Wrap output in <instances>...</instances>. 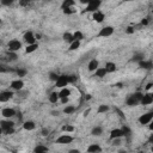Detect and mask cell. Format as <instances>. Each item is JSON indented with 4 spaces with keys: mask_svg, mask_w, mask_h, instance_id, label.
<instances>
[{
    "mask_svg": "<svg viewBox=\"0 0 153 153\" xmlns=\"http://www.w3.org/2000/svg\"><path fill=\"white\" fill-rule=\"evenodd\" d=\"M0 127H1L3 129V133L10 135V134H13V132H15V122L12 121H10L8 120H4L0 122Z\"/></svg>",
    "mask_w": 153,
    "mask_h": 153,
    "instance_id": "6da1fadb",
    "label": "cell"
},
{
    "mask_svg": "<svg viewBox=\"0 0 153 153\" xmlns=\"http://www.w3.org/2000/svg\"><path fill=\"white\" fill-rule=\"evenodd\" d=\"M142 95H144V93H141V92H135L133 95H129L127 97V99H126L127 105H129V107H135V105H138L140 103L141 98H142Z\"/></svg>",
    "mask_w": 153,
    "mask_h": 153,
    "instance_id": "7a4b0ae2",
    "label": "cell"
},
{
    "mask_svg": "<svg viewBox=\"0 0 153 153\" xmlns=\"http://www.w3.org/2000/svg\"><path fill=\"white\" fill-rule=\"evenodd\" d=\"M100 5H102V0H90L86 4L85 12H95L100 7Z\"/></svg>",
    "mask_w": 153,
    "mask_h": 153,
    "instance_id": "3957f363",
    "label": "cell"
},
{
    "mask_svg": "<svg viewBox=\"0 0 153 153\" xmlns=\"http://www.w3.org/2000/svg\"><path fill=\"white\" fill-rule=\"evenodd\" d=\"M7 47H8L10 52H18V50L22 48V43H20L18 39H11L7 43Z\"/></svg>",
    "mask_w": 153,
    "mask_h": 153,
    "instance_id": "277c9868",
    "label": "cell"
},
{
    "mask_svg": "<svg viewBox=\"0 0 153 153\" xmlns=\"http://www.w3.org/2000/svg\"><path fill=\"white\" fill-rule=\"evenodd\" d=\"M113 34H114V28L108 25V26H104V28L100 29V31L98 33V36L99 37H109Z\"/></svg>",
    "mask_w": 153,
    "mask_h": 153,
    "instance_id": "5b68a950",
    "label": "cell"
},
{
    "mask_svg": "<svg viewBox=\"0 0 153 153\" xmlns=\"http://www.w3.org/2000/svg\"><path fill=\"white\" fill-rule=\"evenodd\" d=\"M152 118H153V113H152V111H150V113H146L144 115H141L139 117V122H140V125H144L145 126V125L151 123Z\"/></svg>",
    "mask_w": 153,
    "mask_h": 153,
    "instance_id": "8992f818",
    "label": "cell"
},
{
    "mask_svg": "<svg viewBox=\"0 0 153 153\" xmlns=\"http://www.w3.org/2000/svg\"><path fill=\"white\" fill-rule=\"evenodd\" d=\"M69 84V80H68V75H59L57 80L55 81V85L57 87H66Z\"/></svg>",
    "mask_w": 153,
    "mask_h": 153,
    "instance_id": "52a82bcc",
    "label": "cell"
},
{
    "mask_svg": "<svg viewBox=\"0 0 153 153\" xmlns=\"http://www.w3.org/2000/svg\"><path fill=\"white\" fill-rule=\"evenodd\" d=\"M125 136V132L122 128H116V129H113L110 133V140H114V139H121Z\"/></svg>",
    "mask_w": 153,
    "mask_h": 153,
    "instance_id": "ba28073f",
    "label": "cell"
},
{
    "mask_svg": "<svg viewBox=\"0 0 153 153\" xmlns=\"http://www.w3.org/2000/svg\"><path fill=\"white\" fill-rule=\"evenodd\" d=\"M24 41L28 43V44H33V43H36V36L33 31H26L23 36Z\"/></svg>",
    "mask_w": 153,
    "mask_h": 153,
    "instance_id": "9c48e42d",
    "label": "cell"
},
{
    "mask_svg": "<svg viewBox=\"0 0 153 153\" xmlns=\"http://www.w3.org/2000/svg\"><path fill=\"white\" fill-rule=\"evenodd\" d=\"M72 141H73V138L71 136V135H68V134H64V135H61V136H59V138L56 139V142H57V144H62V145H65V144H71Z\"/></svg>",
    "mask_w": 153,
    "mask_h": 153,
    "instance_id": "30bf717a",
    "label": "cell"
},
{
    "mask_svg": "<svg viewBox=\"0 0 153 153\" xmlns=\"http://www.w3.org/2000/svg\"><path fill=\"white\" fill-rule=\"evenodd\" d=\"M11 89L12 90H16V91H20V90H23V87H24V81L23 80H19V79H17V80H12L11 81Z\"/></svg>",
    "mask_w": 153,
    "mask_h": 153,
    "instance_id": "8fae6325",
    "label": "cell"
},
{
    "mask_svg": "<svg viewBox=\"0 0 153 153\" xmlns=\"http://www.w3.org/2000/svg\"><path fill=\"white\" fill-rule=\"evenodd\" d=\"M12 97H13V92H11V91H3V92H0V103H5Z\"/></svg>",
    "mask_w": 153,
    "mask_h": 153,
    "instance_id": "7c38bea8",
    "label": "cell"
},
{
    "mask_svg": "<svg viewBox=\"0 0 153 153\" xmlns=\"http://www.w3.org/2000/svg\"><path fill=\"white\" fill-rule=\"evenodd\" d=\"M140 103L142 105H150L153 103V95L152 93H146V95H142V98L140 100Z\"/></svg>",
    "mask_w": 153,
    "mask_h": 153,
    "instance_id": "4fadbf2b",
    "label": "cell"
},
{
    "mask_svg": "<svg viewBox=\"0 0 153 153\" xmlns=\"http://www.w3.org/2000/svg\"><path fill=\"white\" fill-rule=\"evenodd\" d=\"M1 115L5 117V118H11L16 115V110L12 109V108H4L1 110Z\"/></svg>",
    "mask_w": 153,
    "mask_h": 153,
    "instance_id": "5bb4252c",
    "label": "cell"
},
{
    "mask_svg": "<svg viewBox=\"0 0 153 153\" xmlns=\"http://www.w3.org/2000/svg\"><path fill=\"white\" fill-rule=\"evenodd\" d=\"M92 19L95 20V22H97V23H102L105 19V15L102 11H98V10H97V11H95L93 15H92Z\"/></svg>",
    "mask_w": 153,
    "mask_h": 153,
    "instance_id": "9a60e30c",
    "label": "cell"
},
{
    "mask_svg": "<svg viewBox=\"0 0 153 153\" xmlns=\"http://www.w3.org/2000/svg\"><path fill=\"white\" fill-rule=\"evenodd\" d=\"M98 60H96V59H92L89 62V65H87V68H89V71L90 72H95V71L98 68Z\"/></svg>",
    "mask_w": 153,
    "mask_h": 153,
    "instance_id": "2e32d148",
    "label": "cell"
},
{
    "mask_svg": "<svg viewBox=\"0 0 153 153\" xmlns=\"http://www.w3.org/2000/svg\"><path fill=\"white\" fill-rule=\"evenodd\" d=\"M139 66L141 68H144V69H151L153 67L152 66V61H146L145 59L141 60V61H139Z\"/></svg>",
    "mask_w": 153,
    "mask_h": 153,
    "instance_id": "e0dca14e",
    "label": "cell"
},
{
    "mask_svg": "<svg viewBox=\"0 0 153 153\" xmlns=\"http://www.w3.org/2000/svg\"><path fill=\"white\" fill-rule=\"evenodd\" d=\"M23 128L25 130H34L36 128V125H35L34 121H25L23 123Z\"/></svg>",
    "mask_w": 153,
    "mask_h": 153,
    "instance_id": "ac0fdd59",
    "label": "cell"
},
{
    "mask_svg": "<svg viewBox=\"0 0 153 153\" xmlns=\"http://www.w3.org/2000/svg\"><path fill=\"white\" fill-rule=\"evenodd\" d=\"M107 75V71L104 67H98L96 71H95V77H98V78H104Z\"/></svg>",
    "mask_w": 153,
    "mask_h": 153,
    "instance_id": "d6986e66",
    "label": "cell"
},
{
    "mask_svg": "<svg viewBox=\"0 0 153 153\" xmlns=\"http://www.w3.org/2000/svg\"><path fill=\"white\" fill-rule=\"evenodd\" d=\"M104 68L107 71V73H113V72H115V71L117 69V67H116V65L114 62H107Z\"/></svg>",
    "mask_w": 153,
    "mask_h": 153,
    "instance_id": "ffe728a7",
    "label": "cell"
},
{
    "mask_svg": "<svg viewBox=\"0 0 153 153\" xmlns=\"http://www.w3.org/2000/svg\"><path fill=\"white\" fill-rule=\"evenodd\" d=\"M87 152L89 153H96V152H102V147L97 144H92L87 147Z\"/></svg>",
    "mask_w": 153,
    "mask_h": 153,
    "instance_id": "44dd1931",
    "label": "cell"
},
{
    "mask_svg": "<svg viewBox=\"0 0 153 153\" xmlns=\"http://www.w3.org/2000/svg\"><path fill=\"white\" fill-rule=\"evenodd\" d=\"M57 95H59V99L60 98H64V97H68L71 95V91L67 87H61L60 92H57Z\"/></svg>",
    "mask_w": 153,
    "mask_h": 153,
    "instance_id": "7402d4cb",
    "label": "cell"
},
{
    "mask_svg": "<svg viewBox=\"0 0 153 153\" xmlns=\"http://www.w3.org/2000/svg\"><path fill=\"white\" fill-rule=\"evenodd\" d=\"M75 5V0H64L61 4V8H67V7H72Z\"/></svg>",
    "mask_w": 153,
    "mask_h": 153,
    "instance_id": "603a6c76",
    "label": "cell"
},
{
    "mask_svg": "<svg viewBox=\"0 0 153 153\" xmlns=\"http://www.w3.org/2000/svg\"><path fill=\"white\" fill-rule=\"evenodd\" d=\"M38 48V44L37 43H33V44H28V47L25 48V53L26 54H30V53H34L35 50Z\"/></svg>",
    "mask_w": 153,
    "mask_h": 153,
    "instance_id": "cb8c5ba5",
    "label": "cell"
},
{
    "mask_svg": "<svg viewBox=\"0 0 153 153\" xmlns=\"http://www.w3.org/2000/svg\"><path fill=\"white\" fill-rule=\"evenodd\" d=\"M49 102H50V103H57V100H59V95H57V92H52V93H50L49 95Z\"/></svg>",
    "mask_w": 153,
    "mask_h": 153,
    "instance_id": "d4e9b609",
    "label": "cell"
},
{
    "mask_svg": "<svg viewBox=\"0 0 153 153\" xmlns=\"http://www.w3.org/2000/svg\"><path fill=\"white\" fill-rule=\"evenodd\" d=\"M83 38H84V34L81 31H79V30L73 34V41H80V42H81V39H83Z\"/></svg>",
    "mask_w": 153,
    "mask_h": 153,
    "instance_id": "484cf974",
    "label": "cell"
},
{
    "mask_svg": "<svg viewBox=\"0 0 153 153\" xmlns=\"http://www.w3.org/2000/svg\"><path fill=\"white\" fill-rule=\"evenodd\" d=\"M80 47V41H73L69 43V50H77Z\"/></svg>",
    "mask_w": 153,
    "mask_h": 153,
    "instance_id": "4316f807",
    "label": "cell"
},
{
    "mask_svg": "<svg viewBox=\"0 0 153 153\" xmlns=\"http://www.w3.org/2000/svg\"><path fill=\"white\" fill-rule=\"evenodd\" d=\"M102 133H103V129H102V127H95L92 129V132H91V134L95 135V136H99V135H102Z\"/></svg>",
    "mask_w": 153,
    "mask_h": 153,
    "instance_id": "83f0119b",
    "label": "cell"
},
{
    "mask_svg": "<svg viewBox=\"0 0 153 153\" xmlns=\"http://www.w3.org/2000/svg\"><path fill=\"white\" fill-rule=\"evenodd\" d=\"M34 152H36V153L48 152V147H46V146H43V145H38V146H36V147L34 148Z\"/></svg>",
    "mask_w": 153,
    "mask_h": 153,
    "instance_id": "f1b7e54d",
    "label": "cell"
},
{
    "mask_svg": "<svg viewBox=\"0 0 153 153\" xmlns=\"http://www.w3.org/2000/svg\"><path fill=\"white\" fill-rule=\"evenodd\" d=\"M74 111H75V107H73V105H67V107L64 109V113H65V114H67V115L73 114Z\"/></svg>",
    "mask_w": 153,
    "mask_h": 153,
    "instance_id": "f546056e",
    "label": "cell"
},
{
    "mask_svg": "<svg viewBox=\"0 0 153 153\" xmlns=\"http://www.w3.org/2000/svg\"><path fill=\"white\" fill-rule=\"evenodd\" d=\"M64 41H66V42H68V43L73 42V34H71V33H65V34H64Z\"/></svg>",
    "mask_w": 153,
    "mask_h": 153,
    "instance_id": "4dcf8cb0",
    "label": "cell"
},
{
    "mask_svg": "<svg viewBox=\"0 0 153 153\" xmlns=\"http://www.w3.org/2000/svg\"><path fill=\"white\" fill-rule=\"evenodd\" d=\"M77 12V10H75V7L74 6H72V7H67V8H64V13L65 15H73V13H75Z\"/></svg>",
    "mask_w": 153,
    "mask_h": 153,
    "instance_id": "1f68e13d",
    "label": "cell"
},
{
    "mask_svg": "<svg viewBox=\"0 0 153 153\" xmlns=\"http://www.w3.org/2000/svg\"><path fill=\"white\" fill-rule=\"evenodd\" d=\"M62 132H65V133H72V132H74V127L71 125H65L62 127Z\"/></svg>",
    "mask_w": 153,
    "mask_h": 153,
    "instance_id": "d6a6232c",
    "label": "cell"
},
{
    "mask_svg": "<svg viewBox=\"0 0 153 153\" xmlns=\"http://www.w3.org/2000/svg\"><path fill=\"white\" fill-rule=\"evenodd\" d=\"M109 110V105H105V104H100L98 107V114H103V113H107Z\"/></svg>",
    "mask_w": 153,
    "mask_h": 153,
    "instance_id": "836d02e7",
    "label": "cell"
},
{
    "mask_svg": "<svg viewBox=\"0 0 153 153\" xmlns=\"http://www.w3.org/2000/svg\"><path fill=\"white\" fill-rule=\"evenodd\" d=\"M7 72H13V69L8 68L4 65H0V73H7Z\"/></svg>",
    "mask_w": 153,
    "mask_h": 153,
    "instance_id": "e575fe53",
    "label": "cell"
},
{
    "mask_svg": "<svg viewBox=\"0 0 153 153\" xmlns=\"http://www.w3.org/2000/svg\"><path fill=\"white\" fill-rule=\"evenodd\" d=\"M141 60H144V54H135L133 56V59H132V61H141Z\"/></svg>",
    "mask_w": 153,
    "mask_h": 153,
    "instance_id": "d590c367",
    "label": "cell"
},
{
    "mask_svg": "<svg viewBox=\"0 0 153 153\" xmlns=\"http://www.w3.org/2000/svg\"><path fill=\"white\" fill-rule=\"evenodd\" d=\"M57 78H59V75H57L56 73H54V72H50V73H49V79H50V80L56 81V80H57Z\"/></svg>",
    "mask_w": 153,
    "mask_h": 153,
    "instance_id": "8d00e7d4",
    "label": "cell"
},
{
    "mask_svg": "<svg viewBox=\"0 0 153 153\" xmlns=\"http://www.w3.org/2000/svg\"><path fill=\"white\" fill-rule=\"evenodd\" d=\"M68 80H69V84H73L78 80V77L77 75H68Z\"/></svg>",
    "mask_w": 153,
    "mask_h": 153,
    "instance_id": "74e56055",
    "label": "cell"
},
{
    "mask_svg": "<svg viewBox=\"0 0 153 153\" xmlns=\"http://www.w3.org/2000/svg\"><path fill=\"white\" fill-rule=\"evenodd\" d=\"M8 59H10V60H17V54H16V52H10V53H8Z\"/></svg>",
    "mask_w": 153,
    "mask_h": 153,
    "instance_id": "f35d334b",
    "label": "cell"
},
{
    "mask_svg": "<svg viewBox=\"0 0 153 153\" xmlns=\"http://www.w3.org/2000/svg\"><path fill=\"white\" fill-rule=\"evenodd\" d=\"M13 1H15V0H1V4L4 6H10Z\"/></svg>",
    "mask_w": 153,
    "mask_h": 153,
    "instance_id": "ab89813d",
    "label": "cell"
},
{
    "mask_svg": "<svg viewBox=\"0 0 153 153\" xmlns=\"http://www.w3.org/2000/svg\"><path fill=\"white\" fill-rule=\"evenodd\" d=\"M17 74H18L19 77L26 75V69H18V71H17Z\"/></svg>",
    "mask_w": 153,
    "mask_h": 153,
    "instance_id": "60d3db41",
    "label": "cell"
},
{
    "mask_svg": "<svg viewBox=\"0 0 153 153\" xmlns=\"http://www.w3.org/2000/svg\"><path fill=\"white\" fill-rule=\"evenodd\" d=\"M126 34H128V35L134 34V28H133V26H128V28L126 29Z\"/></svg>",
    "mask_w": 153,
    "mask_h": 153,
    "instance_id": "b9f144b4",
    "label": "cell"
},
{
    "mask_svg": "<svg viewBox=\"0 0 153 153\" xmlns=\"http://www.w3.org/2000/svg\"><path fill=\"white\" fill-rule=\"evenodd\" d=\"M29 3H30V0H19L20 6H26V5H29Z\"/></svg>",
    "mask_w": 153,
    "mask_h": 153,
    "instance_id": "7bdbcfd3",
    "label": "cell"
},
{
    "mask_svg": "<svg viewBox=\"0 0 153 153\" xmlns=\"http://www.w3.org/2000/svg\"><path fill=\"white\" fill-rule=\"evenodd\" d=\"M60 100H61V103H64V104H66V103H68V97H64V98H60Z\"/></svg>",
    "mask_w": 153,
    "mask_h": 153,
    "instance_id": "ee69618b",
    "label": "cell"
},
{
    "mask_svg": "<svg viewBox=\"0 0 153 153\" xmlns=\"http://www.w3.org/2000/svg\"><path fill=\"white\" fill-rule=\"evenodd\" d=\"M141 24H142V25H147V24H148V19H147V18L142 19V20H141Z\"/></svg>",
    "mask_w": 153,
    "mask_h": 153,
    "instance_id": "f6af8a7d",
    "label": "cell"
},
{
    "mask_svg": "<svg viewBox=\"0 0 153 153\" xmlns=\"http://www.w3.org/2000/svg\"><path fill=\"white\" fill-rule=\"evenodd\" d=\"M90 111H91V109H87V110H85V111H84V117L89 116V114H90Z\"/></svg>",
    "mask_w": 153,
    "mask_h": 153,
    "instance_id": "bcb514c9",
    "label": "cell"
},
{
    "mask_svg": "<svg viewBox=\"0 0 153 153\" xmlns=\"http://www.w3.org/2000/svg\"><path fill=\"white\" fill-rule=\"evenodd\" d=\"M152 86H153V84H152V83H148V84L146 85V90H151Z\"/></svg>",
    "mask_w": 153,
    "mask_h": 153,
    "instance_id": "7dc6e473",
    "label": "cell"
},
{
    "mask_svg": "<svg viewBox=\"0 0 153 153\" xmlns=\"http://www.w3.org/2000/svg\"><path fill=\"white\" fill-rule=\"evenodd\" d=\"M42 133H43V135H44V136H47V135H48V133H49V130H48V129H43V130H42Z\"/></svg>",
    "mask_w": 153,
    "mask_h": 153,
    "instance_id": "c3c4849f",
    "label": "cell"
},
{
    "mask_svg": "<svg viewBox=\"0 0 153 153\" xmlns=\"http://www.w3.org/2000/svg\"><path fill=\"white\" fill-rule=\"evenodd\" d=\"M79 1H80L81 4H85V5H86V4L90 1V0H79Z\"/></svg>",
    "mask_w": 153,
    "mask_h": 153,
    "instance_id": "681fc988",
    "label": "cell"
},
{
    "mask_svg": "<svg viewBox=\"0 0 153 153\" xmlns=\"http://www.w3.org/2000/svg\"><path fill=\"white\" fill-rule=\"evenodd\" d=\"M69 152H71V153H78L79 151H78V150H71Z\"/></svg>",
    "mask_w": 153,
    "mask_h": 153,
    "instance_id": "f907efd6",
    "label": "cell"
},
{
    "mask_svg": "<svg viewBox=\"0 0 153 153\" xmlns=\"http://www.w3.org/2000/svg\"><path fill=\"white\" fill-rule=\"evenodd\" d=\"M85 98H86V99H91V95H86Z\"/></svg>",
    "mask_w": 153,
    "mask_h": 153,
    "instance_id": "816d5d0a",
    "label": "cell"
},
{
    "mask_svg": "<svg viewBox=\"0 0 153 153\" xmlns=\"http://www.w3.org/2000/svg\"><path fill=\"white\" fill-rule=\"evenodd\" d=\"M3 134V129H1V127H0V135Z\"/></svg>",
    "mask_w": 153,
    "mask_h": 153,
    "instance_id": "f5cc1de1",
    "label": "cell"
},
{
    "mask_svg": "<svg viewBox=\"0 0 153 153\" xmlns=\"http://www.w3.org/2000/svg\"><path fill=\"white\" fill-rule=\"evenodd\" d=\"M125 1H133V0H125Z\"/></svg>",
    "mask_w": 153,
    "mask_h": 153,
    "instance_id": "db71d44e",
    "label": "cell"
},
{
    "mask_svg": "<svg viewBox=\"0 0 153 153\" xmlns=\"http://www.w3.org/2000/svg\"><path fill=\"white\" fill-rule=\"evenodd\" d=\"M0 23H1V19H0Z\"/></svg>",
    "mask_w": 153,
    "mask_h": 153,
    "instance_id": "11a10c76",
    "label": "cell"
}]
</instances>
